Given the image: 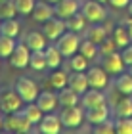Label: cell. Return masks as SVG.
I'll return each instance as SVG.
<instances>
[{"label":"cell","instance_id":"cell-1","mask_svg":"<svg viewBox=\"0 0 132 134\" xmlns=\"http://www.w3.org/2000/svg\"><path fill=\"white\" fill-rule=\"evenodd\" d=\"M23 98L17 94L15 88H2L0 90V109L8 115V113H15L23 109Z\"/></svg>","mask_w":132,"mask_h":134},{"label":"cell","instance_id":"cell-2","mask_svg":"<svg viewBox=\"0 0 132 134\" xmlns=\"http://www.w3.org/2000/svg\"><path fill=\"white\" fill-rule=\"evenodd\" d=\"M33 129V123L27 119V115L23 113V109L15 113H8V117H4V130L8 132H29Z\"/></svg>","mask_w":132,"mask_h":134},{"label":"cell","instance_id":"cell-3","mask_svg":"<svg viewBox=\"0 0 132 134\" xmlns=\"http://www.w3.org/2000/svg\"><path fill=\"white\" fill-rule=\"evenodd\" d=\"M59 119H61V125L67 129H79L84 121V107L82 105L63 107V111L59 113Z\"/></svg>","mask_w":132,"mask_h":134},{"label":"cell","instance_id":"cell-4","mask_svg":"<svg viewBox=\"0 0 132 134\" xmlns=\"http://www.w3.org/2000/svg\"><path fill=\"white\" fill-rule=\"evenodd\" d=\"M56 46L59 48V52L63 54V58H71L73 54L79 52V46H81V38H79V33H73V31H65L61 36L58 38Z\"/></svg>","mask_w":132,"mask_h":134},{"label":"cell","instance_id":"cell-5","mask_svg":"<svg viewBox=\"0 0 132 134\" xmlns=\"http://www.w3.org/2000/svg\"><path fill=\"white\" fill-rule=\"evenodd\" d=\"M81 12L86 17V21H90V23H101L107 17V12L104 8V4L98 2V0H86L81 6Z\"/></svg>","mask_w":132,"mask_h":134},{"label":"cell","instance_id":"cell-6","mask_svg":"<svg viewBox=\"0 0 132 134\" xmlns=\"http://www.w3.org/2000/svg\"><path fill=\"white\" fill-rule=\"evenodd\" d=\"M15 90H17V94L23 98L25 103L35 102V100H37V96H38V92H40L38 86H37V82H35L33 79H29V77H19V79H17Z\"/></svg>","mask_w":132,"mask_h":134},{"label":"cell","instance_id":"cell-7","mask_svg":"<svg viewBox=\"0 0 132 134\" xmlns=\"http://www.w3.org/2000/svg\"><path fill=\"white\" fill-rule=\"evenodd\" d=\"M8 59H10V65L14 69H25L29 65V59H31V50H29V46L25 42H17Z\"/></svg>","mask_w":132,"mask_h":134},{"label":"cell","instance_id":"cell-8","mask_svg":"<svg viewBox=\"0 0 132 134\" xmlns=\"http://www.w3.org/2000/svg\"><path fill=\"white\" fill-rule=\"evenodd\" d=\"M86 77H88V84H90V88H105L107 86V82H109V73H107L104 67H98V65H94V67H88L86 69Z\"/></svg>","mask_w":132,"mask_h":134},{"label":"cell","instance_id":"cell-9","mask_svg":"<svg viewBox=\"0 0 132 134\" xmlns=\"http://www.w3.org/2000/svg\"><path fill=\"white\" fill-rule=\"evenodd\" d=\"M77 12H81L79 0H58L54 4V14H56V17H61V19H69Z\"/></svg>","mask_w":132,"mask_h":134},{"label":"cell","instance_id":"cell-10","mask_svg":"<svg viewBox=\"0 0 132 134\" xmlns=\"http://www.w3.org/2000/svg\"><path fill=\"white\" fill-rule=\"evenodd\" d=\"M65 31H67V27H65V19H61V17L54 15L52 19L44 21V36L48 40H58Z\"/></svg>","mask_w":132,"mask_h":134},{"label":"cell","instance_id":"cell-11","mask_svg":"<svg viewBox=\"0 0 132 134\" xmlns=\"http://www.w3.org/2000/svg\"><path fill=\"white\" fill-rule=\"evenodd\" d=\"M101 67L109 73V75H119V73H123L124 71V62H123V56H121V52H111V54H107V56H104V63H101Z\"/></svg>","mask_w":132,"mask_h":134},{"label":"cell","instance_id":"cell-12","mask_svg":"<svg viewBox=\"0 0 132 134\" xmlns=\"http://www.w3.org/2000/svg\"><path fill=\"white\" fill-rule=\"evenodd\" d=\"M105 119H109V107H107V103L84 109V121H88L90 125H98V123H101V121H105Z\"/></svg>","mask_w":132,"mask_h":134},{"label":"cell","instance_id":"cell-13","mask_svg":"<svg viewBox=\"0 0 132 134\" xmlns=\"http://www.w3.org/2000/svg\"><path fill=\"white\" fill-rule=\"evenodd\" d=\"M61 119H59V115H52V113H48L44 115L42 119H40V123H38V130L42 132V134H58L59 130H61Z\"/></svg>","mask_w":132,"mask_h":134},{"label":"cell","instance_id":"cell-14","mask_svg":"<svg viewBox=\"0 0 132 134\" xmlns=\"http://www.w3.org/2000/svg\"><path fill=\"white\" fill-rule=\"evenodd\" d=\"M67 86L73 88L75 92H79L81 96L86 92V90L90 88L88 84V77H86V71H73L69 75V81H67Z\"/></svg>","mask_w":132,"mask_h":134},{"label":"cell","instance_id":"cell-15","mask_svg":"<svg viewBox=\"0 0 132 134\" xmlns=\"http://www.w3.org/2000/svg\"><path fill=\"white\" fill-rule=\"evenodd\" d=\"M33 19L35 21H38V23H44V21H48V19H52L54 15V4H50V2H46V0H40V2H37L35 4V10H33Z\"/></svg>","mask_w":132,"mask_h":134},{"label":"cell","instance_id":"cell-16","mask_svg":"<svg viewBox=\"0 0 132 134\" xmlns=\"http://www.w3.org/2000/svg\"><path fill=\"white\" fill-rule=\"evenodd\" d=\"M105 103V94L100 88H88L84 94L81 96V105L82 107H94V105H101Z\"/></svg>","mask_w":132,"mask_h":134},{"label":"cell","instance_id":"cell-17","mask_svg":"<svg viewBox=\"0 0 132 134\" xmlns=\"http://www.w3.org/2000/svg\"><path fill=\"white\" fill-rule=\"evenodd\" d=\"M37 105L42 109L44 113H52L54 109H56V105H58V94H54V92H50V90H44V92H38V96H37Z\"/></svg>","mask_w":132,"mask_h":134},{"label":"cell","instance_id":"cell-18","mask_svg":"<svg viewBox=\"0 0 132 134\" xmlns=\"http://www.w3.org/2000/svg\"><path fill=\"white\" fill-rule=\"evenodd\" d=\"M44 56H46V67L48 69H58L61 67V59H63V54L59 52V48L56 44H46L44 48Z\"/></svg>","mask_w":132,"mask_h":134},{"label":"cell","instance_id":"cell-19","mask_svg":"<svg viewBox=\"0 0 132 134\" xmlns=\"http://www.w3.org/2000/svg\"><path fill=\"white\" fill-rule=\"evenodd\" d=\"M58 102L61 103L63 107H69V105H79L81 103V94L75 92L73 88L65 86L61 90H58Z\"/></svg>","mask_w":132,"mask_h":134},{"label":"cell","instance_id":"cell-20","mask_svg":"<svg viewBox=\"0 0 132 134\" xmlns=\"http://www.w3.org/2000/svg\"><path fill=\"white\" fill-rule=\"evenodd\" d=\"M19 33H21V23L17 21L15 17H10V19H2V21H0V35L17 38Z\"/></svg>","mask_w":132,"mask_h":134},{"label":"cell","instance_id":"cell-21","mask_svg":"<svg viewBox=\"0 0 132 134\" xmlns=\"http://www.w3.org/2000/svg\"><path fill=\"white\" fill-rule=\"evenodd\" d=\"M115 90L123 96H132V75L130 73H119L115 79Z\"/></svg>","mask_w":132,"mask_h":134},{"label":"cell","instance_id":"cell-22","mask_svg":"<svg viewBox=\"0 0 132 134\" xmlns=\"http://www.w3.org/2000/svg\"><path fill=\"white\" fill-rule=\"evenodd\" d=\"M25 44L29 46V50H44L46 48V36L44 33H38V31H31V33H27L25 36Z\"/></svg>","mask_w":132,"mask_h":134},{"label":"cell","instance_id":"cell-23","mask_svg":"<svg viewBox=\"0 0 132 134\" xmlns=\"http://www.w3.org/2000/svg\"><path fill=\"white\" fill-rule=\"evenodd\" d=\"M86 17L82 15V12H77L75 15H71L69 19H65V27L67 31H73V33H82L86 29Z\"/></svg>","mask_w":132,"mask_h":134},{"label":"cell","instance_id":"cell-24","mask_svg":"<svg viewBox=\"0 0 132 134\" xmlns=\"http://www.w3.org/2000/svg\"><path fill=\"white\" fill-rule=\"evenodd\" d=\"M23 113L27 115V119L31 121L33 125H38L40 123V119L44 117V111L37 105V102H29L25 107H23Z\"/></svg>","mask_w":132,"mask_h":134},{"label":"cell","instance_id":"cell-25","mask_svg":"<svg viewBox=\"0 0 132 134\" xmlns=\"http://www.w3.org/2000/svg\"><path fill=\"white\" fill-rule=\"evenodd\" d=\"M115 115L117 117H132V98L130 96H123L115 103Z\"/></svg>","mask_w":132,"mask_h":134},{"label":"cell","instance_id":"cell-26","mask_svg":"<svg viewBox=\"0 0 132 134\" xmlns=\"http://www.w3.org/2000/svg\"><path fill=\"white\" fill-rule=\"evenodd\" d=\"M107 29L105 25H100V23H94V27L88 29V36L86 38H90L92 42H96V44H100V42H104L107 38Z\"/></svg>","mask_w":132,"mask_h":134},{"label":"cell","instance_id":"cell-27","mask_svg":"<svg viewBox=\"0 0 132 134\" xmlns=\"http://www.w3.org/2000/svg\"><path fill=\"white\" fill-rule=\"evenodd\" d=\"M29 67H31L33 71H42V69H46V56H44V50H33V52H31Z\"/></svg>","mask_w":132,"mask_h":134},{"label":"cell","instance_id":"cell-28","mask_svg":"<svg viewBox=\"0 0 132 134\" xmlns=\"http://www.w3.org/2000/svg\"><path fill=\"white\" fill-rule=\"evenodd\" d=\"M67 81H69V75L63 73L61 69H54V73H50V86L56 88V90H61L67 86Z\"/></svg>","mask_w":132,"mask_h":134},{"label":"cell","instance_id":"cell-29","mask_svg":"<svg viewBox=\"0 0 132 134\" xmlns=\"http://www.w3.org/2000/svg\"><path fill=\"white\" fill-rule=\"evenodd\" d=\"M79 52H81L84 58H88V59H94V58L100 54V48H98V44H96V42H92L90 38H86V40H81Z\"/></svg>","mask_w":132,"mask_h":134},{"label":"cell","instance_id":"cell-30","mask_svg":"<svg viewBox=\"0 0 132 134\" xmlns=\"http://www.w3.org/2000/svg\"><path fill=\"white\" fill-rule=\"evenodd\" d=\"M113 40H115V44L117 48H124V46H128L130 44V35L127 31V27H115V31H113Z\"/></svg>","mask_w":132,"mask_h":134},{"label":"cell","instance_id":"cell-31","mask_svg":"<svg viewBox=\"0 0 132 134\" xmlns=\"http://www.w3.org/2000/svg\"><path fill=\"white\" fill-rule=\"evenodd\" d=\"M15 38L12 36H6V35H0V58H10L12 52L15 48Z\"/></svg>","mask_w":132,"mask_h":134},{"label":"cell","instance_id":"cell-32","mask_svg":"<svg viewBox=\"0 0 132 134\" xmlns=\"http://www.w3.org/2000/svg\"><path fill=\"white\" fill-rule=\"evenodd\" d=\"M69 65H71V69H73V71H86L88 69V58H84L81 52H77V54L71 56Z\"/></svg>","mask_w":132,"mask_h":134},{"label":"cell","instance_id":"cell-33","mask_svg":"<svg viewBox=\"0 0 132 134\" xmlns=\"http://www.w3.org/2000/svg\"><path fill=\"white\" fill-rule=\"evenodd\" d=\"M17 8L14 0H4L0 2V19H10V17H15Z\"/></svg>","mask_w":132,"mask_h":134},{"label":"cell","instance_id":"cell-34","mask_svg":"<svg viewBox=\"0 0 132 134\" xmlns=\"http://www.w3.org/2000/svg\"><path fill=\"white\" fill-rule=\"evenodd\" d=\"M115 132L117 134H132V117H117Z\"/></svg>","mask_w":132,"mask_h":134},{"label":"cell","instance_id":"cell-35","mask_svg":"<svg viewBox=\"0 0 132 134\" xmlns=\"http://www.w3.org/2000/svg\"><path fill=\"white\" fill-rule=\"evenodd\" d=\"M115 132V121L111 119H105L101 123L94 125V134H113Z\"/></svg>","mask_w":132,"mask_h":134},{"label":"cell","instance_id":"cell-36","mask_svg":"<svg viewBox=\"0 0 132 134\" xmlns=\"http://www.w3.org/2000/svg\"><path fill=\"white\" fill-rule=\"evenodd\" d=\"M15 2V8H17V14H21V15H29V14H33V10H35V0H14Z\"/></svg>","mask_w":132,"mask_h":134},{"label":"cell","instance_id":"cell-37","mask_svg":"<svg viewBox=\"0 0 132 134\" xmlns=\"http://www.w3.org/2000/svg\"><path fill=\"white\" fill-rule=\"evenodd\" d=\"M98 48H100L101 56H107V54H111V52L117 50V44H115V40H113V38H105L104 42H100V44H98Z\"/></svg>","mask_w":132,"mask_h":134},{"label":"cell","instance_id":"cell-38","mask_svg":"<svg viewBox=\"0 0 132 134\" xmlns=\"http://www.w3.org/2000/svg\"><path fill=\"white\" fill-rule=\"evenodd\" d=\"M121 56H123L124 65H132V42H130L128 46L121 48Z\"/></svg>","mask_w":132,"mask_h":134},{"label":"cell","instance_id":"cell-39","mask_svg":"<svg viewBox=\"0 0 132 134\" xmlns=\"http://www.w3.org/2000/svg\"><path fill=\"white\" fill-rule=\"evenodd\" d=\"M107 2H109L113 8H117V10H123V8H127L128 6V2L130 0H107Z\"/></svg>","mask_w":132,"mask_h":134},{"label":"cell","instance_id":"cell-40","mask_svg":"<svg viewBox=\"0 0 132 134\" xmlns=\"http://www.w3.org/2000/svg\"><path fill=\"white\" fill-rule=\"evenodd\" d=\"M124 27H127V31H128V35H130V40H132V15L124 21Z\"/></svg>","mask_w":132,"mask_h":134},{"label":"cell","instance_id":"cell-41","mask_svg":"<svg viewBox=\"0 0 132 134\" xmlns=\"http://www.w3.org/2000/svg\"><path fill=\"white\" fill-rule=\"evenodd\" d=\"M0 130H4V117L0 115Z\"/></svg>","mask_w":132,"mask_h":134},{"label":"cell","instance_id":"cell-42","mask_svg":"<svg viewBox=\"0 0 132 134\" xmlns=\"http://www.w3.org/2000/svg\"><path fill=\"white\" fill-rule=\"evenodd\" d=\"M127 8H128V14L132 15V0H130V2H128V6H127Z\"/></svg>","mask_w":132,"mask_h":134},{"label":"cell","instance_id":"cell-43","mask_svg":"<svg viewBox=\"0 0 132 134\" xmlns=\"http://www.w3.org/2000/svg\"><path fill=\"white\" fill-rule=\"evenodd\" d=\"M46 2H50V4H56V2H58V0H46Z\"/></svg>","mask_w":132,"mask_h":134},{"label":"cell","instance_id":"cell-44","mask_svg":"<svg viewBox=\"0 0 132 134\" xmlns=\"http://www.w3.org/2000/svg\"><path fill=\"white\" fill-rule=\"evenodd\" d=\"M128 73H130V75H132V65H128Z\"/></svg>","mask_w":132,"mask_h":134},{"label":"cell","instance_id":"cell-45","mask_svg":"<svg viewBox=\"0 0 132 134\" xmlns=\"http://www.w3.org/2000/svg\"><path fill=\"white\" fill-rule=\"evenodd\" d=\"M98 2H101V4H105V2H107V0H98Z\"/></svg>","mask_w":132,"mask_h":134},{"label":"cell","instance_id":"cell-46","mask_svg":"<svg viewBox=\"0 0 132 134\" xmlns=\"http://www.w3.org/2000/svg\"><path fill=\"white\" fill-rule=\"evenodd\" d=\"M0 2H4V0H0Z\"/></svg>","mask_w":132,"mask_h":134},{"label":"cell","instance_id":"cell-47","mask_svg":"<svg viewBox=\"0 0 132 134\" xmlns=\"http://www.w3.org/2000/svg\"><path fill=\"white\" fill-rule=\"evenodd\" d=\"M0 21H2V19H0Z\"/></svg>","mask_w":132,"mask_h":134}]
</instances>
